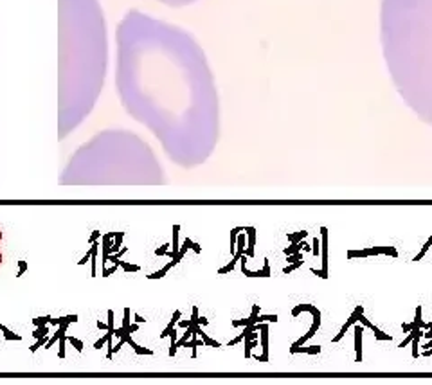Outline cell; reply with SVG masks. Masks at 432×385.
<instances>
[{
  "mask_svg": "<svg viewBox=\"0 0 432 385\" xmlns=\"http://www.w3.org/2000/svg\"><path fill=\"white\" fill-rule=\"evenodd\" d=\"M382 42L400 94L432 123V0H383Z\"/></svg>",
  "mask_w": 432,
  "mask_h": 385,
  "instance_id": "6da1fadb",
  "label": "cell"
},
{
  "mask_svg": "<svg viewBox=\"0 0 432 385\" xmlns=\"http://www.w3.org/2000/svg\"><path fill=\"white\" fill-rule=\"evenodd\" d=\"M173 2H191V0H173Z\"/></svg>",
  "mask_w": 432,
  "mask_h": 385,
  "instance_id": "7a4b0ae2",
  "label": "cell"
}]
</instances>
